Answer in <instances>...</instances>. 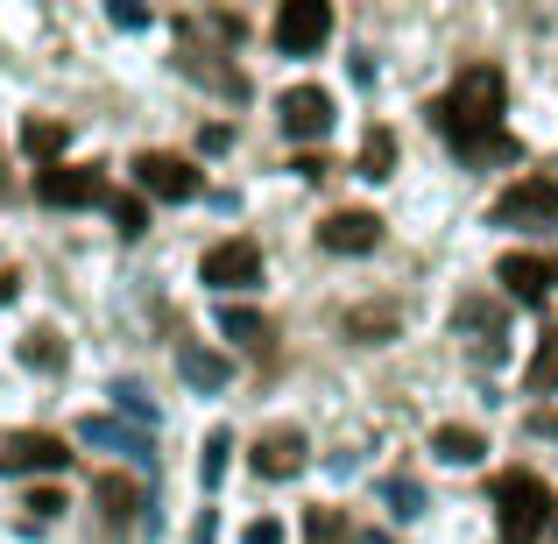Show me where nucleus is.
I'll return each instance as SVG.
<instances>
[{"instance_id": "nucleus-20", "label": "nucleus", "mask_w": 558, "mask_h": 544, "mask_svg": "<svg viewBox=\"0 0 558 544\" xmlns=\"http://www.w3.org/2000/svg\"><path fill=\"white\" fill-rule=\"evenodd\" d=\"M396 326H403L396 304H381V312H354V318H347V340H381V333H396Z\"/></svg>"}, {"instance_id": "nucleus-7", "label": "nucleus", "mask_w": 558, "mask_h": 544, "mask_svg": "<svg viewBox=\"0 0 558 544\" xmlns=\"http://www.w3.org/2000/svg\"><path fill=\"white\" fill-rule=\"evenodd\" d=\"M198 276L213 290H255L262 283V247L255 241H219V247H205Z\"/></svg>"}, {"instance_id": "nucleus-11", "label": "nucleus", "mask_w": 558, "mask_h": 544, "mask_svg": "<svg viewBox=\"0 0 558 544\" xmlns=\"http://www.w3.org/2000/svg\"><path fill=\"white\" fill-rule=\"evenodd\" d=\"M283 128L298 142H318L332 128V93H318V85H298V93H283Z\"/></svg>"}, {"instance_id": "nucleus-24", "label": "nucleus", "mask_w": 558, "mask_h": 544, "mask_svg": "<svg viewBox=\"0 0 558 544\" xmlns=\"http://www.w3.org/2000/svg\"><path fill=\"white\" fill-rule=\"evenodd\" d=\"M22 361H28V367H57V361H64L57 333H28V340H22Z\"/></svg>"}, {"instance_id": "nucleus-15", "label": "nucleus", "mask_w": 558, "mask_h": 544, "mask_svg": "<svg viewBox=\"0 0 558 544\" xmlns=\"http://www.w3.org/2000/svg\"><path fill=\"white\" fill-rule=\"evenodd\" d=\"M523 389H531V396H545V389H558V333H545V340H537V354H531V367H523Z\"/></svg>"}, {"instance_id": "nucleus-25", "label": "nucleus", "mask_w": 558, "mask_h": 544, "mask_svg": "<svg viewBox=\"0 0 558 544\" xmlns=\"http://www.w3.org/2000/svg\"><path fill=\"white\" fill-rule=\"evenodd\" d=\"M227 446H233L227 432H213V438H205V481H219V474H227Z\"/></svg>"}, {"instance_id": "nucleus-21", "label": "nucleus", "mask_w": 558, "mask_h": 544, "mask_svg": "<svg viewBox=\"0 0 558 544\" xmlns=\"http://www.w3.org/2000/svg\"><path fill=\"white\" fill-rule=\"evenodd\" d=\"M99 503H107V517H113V523H128V517H135V503H142V495H135V481L107 474V481H99Z\"/></svg>"}, {"instance_id": "nucleus-10", "label": "nucleus", "mask_w": 558, "mask_h": 544, "mask_svg": "<svg viewBox=\"0 0 558 544\" xmlns=\"http://www.w3.org/2000/svg\"><path fill=\"white\" fill-rule=\"evenodd\" d=\"M375 241H381L375 213H326L318 219V247H332V255H368Z\"/></svg>"}, {"instance_id": "nucleus-19", "label": "nucleus", "mask_w": 558, "mask_h": 544, "mask_svg": "<svg viewBox=\"0 0 558 544\" xmlns=\"http://www.w3.org/2000/svg\"><path fill=\"white\" fill-rule=\"evenodd\" d=\"M64 135H71L64 121H28V128H22V149H28V156H43V164H50V156L64 149Z\"/></svg>"}, {"instance_id": "nucleus-6", "label": "nucleus", "mask_w": 558, "mask_h": 544, "mask_svg": "<svg viewBox=\"0 0 558 544\" xmlns=\"http://www.w3.org/2000/svg\"><path fill=\"white\" fill-rule=\"evenodd\" d=\"M135 184L156 191V198H178V205L205 191L198 164H191V156H170V149H142V156H135Z\"/></svg>"}, {"instance_id": "nucleus-27", "label": "nucleus", "mask_w": 558, "mask_h": 544, "mask_svg": "<svg viewBox=\"0 0 558 544\" xmlns=\"http://www.w3.org/2000/svg\"><path fill=\"white\" fill-rule=\"evenodd\" d=\"M28 509H36V517H57L64 503H57V488H36V495H28Z\"/></svg>"}, {"instance_id": "nucleus-8", "label": "nucleus", "mask_w": 558, "mask_h": 544, "mask_svg": "<svg viewBox=\"0 0 558 544\" xmlns=\"http://www.w3.org/2000/svg\"><path fill=\"white\" fill-rule=\"evenodd\" d=\"M326 36H332V8H326V0H290V8L276 14V43H283L290 57L318 50Z\"/></svg>"}, {"instance_id": "nucleus-9", "label": "nucleus", "mask_w": 558, "mask_h": 544, "mask_svg": "<svg viewBox=\"0 0 558 544\" xmlns=\"http://www.w3.org/2000/svg\"><path fill=\"white\" fill-rule=\"evenodd\" d=\"M502 290L517 304H545L551 290H558V255H502Z\"/></svg>"}, {"instance_id": "nucleus-3", "label": "nucleus", "mask_w": 558, "mask_h": 544, "mask_svg": "<svg viewBox=\"0 0 558 544\" xmlns=\"http://www.w3.org/2000/svg\"><path fill=\"white\" fill-rule=\"evenodd\" d=\"M36 198L43 205H107L113 213V198H121V191L107 184V170H93V164H50V170H36Z\"/></svg>"}, {"instance_id": "nucleus-26", "label": "nucleus", "mask_w": 558, "mask_h": 544, "mask_svg": "<svg viewBox=\"0 0 558 544\" xmlns=\"http://www.w3.org/2000/svg\"><path fill=\"white\" fill-rule=\"evenodd\" d=\"M247 544H283V523H276V517H262V523H247Z\"/></svg>"}, {"instance_id": "nucleus-17", "label": "nucleus", "mask_w": 558, "mask_h": 544, "mask_svg": "<svg viewBox=\"0 0 558 544\" xmlns=\"http://www.w3.org/2000/svg\"><path fill=\"white\" fill-rule=\"evenodd\" d=\"M219 326H227V340L255 347V354L269 347V318H255V312H233V304H227V312H219Z\"/></svg>"}, {"instance_id": "nucleus-1", "label": "nucleus", "mask_w": 558, "mask_h": 544, "mask_svg": "<svg viewBox=\"0 0 558 544\" xmlns=\"http://www.w3.org/2000/svg\"><path fill=\"white\" fill-rule=\"evenodd\" d=\"M502 99H509L502 71L495 64H466L432 113H438V128H446L466 156H517V142L502 135Z\"/></svg>"}, {"instance_id": "nucleus-23", "label": "nucleus", "mask_w": 558, "mask_h": 544, "mask_svg": "<svg viewBox=\"0 0 558 544\" xmlns=\"http://www.w3.org/2000/svg\"><path fill=\"white\" fill-rule=\"evenodd\" d=\"M113 227H121V241H142V233H149V213H142V198H113Z\"/></svg>"}, {"instance_id": "nucleus-12", "label": "nucleus", "mask_w": 558, "mask_h": 544, "mask_svg": "<svg viewBox=\"0 0 558 544\" xmlns=\"http://www.w3.org/2000/svg\"><path fill=\"white\" fill-rule=\"evenodd\" d=\"M298 467H304V432L298 424H290V432L276 424V432L255 438V474L262 481H283V474H298Z\"/></svg>"}, {"instance_id": "nucleus-4", "label": "nucleus", "mask_w": 558, "mask_h": 544, "mask_svg": "<svg viewBox=\"0 0 558 544\" xmlns=\"http://www.w3.org/2000/svg\"><path fill=\"white\" fill-rule=\"evenodd\" d=\"M495 227H558V178H517L495 198Z\"/></svg>"}, {"instance_id": "nucleus-16", "label": "nucleus", "mask_w": 558, "mask_h": 544, "mask_svg": "<svg viewBox=\"0 0 558 544\" xmlns=\"http://www.w3.org/2000/svg\"><path fill=\"white\" fill-rule=\"evenodd\" d=\"M178 367L198 382V389H219V382H227V361H213L205 347H191V340H178Z\"/></svg>"}, {"instance_id": "nucleus-18", "label": "nucleus", "mask_w": 558, "mask_h": 544, "mask_svg": "<svg viewBox=\"0 0 558 544\" xmlns=\"http://www.w3.org/2000/svg\"><path fill=\"white\" fill-rule=\"evenodd\" d=\"M396 164V135L389 128H368V142H361V178H389Z\"/></svg>"}, {"instance_id": "nucleus-13", "label": "nucleus", "mask_w": 558, "mask_h": 544, "mask_svg": "<svg viewBox=\"0 0 558 544\" xmlns=\"http://www.w3.org/2000/svg\"><path fill=\"white\" fill-rule=\"evenodd\" d=\"M78 438H85V446H113V452H128V460H149V438H142V432H121L113 418H85Z\"/></svg>"}, {"instance_id": "nucleus-28", "label": "nucleus", "mask_w": 558, "mask_h": 544, "mask_svg": "<svg viewBox=\"0 0 558 544\" xmlns=\"http://www.w3.org/2000/svg\"><path fill=\"white\" fill-rule=\"evenodd\" d=\"M8 298H14V269H8V276H0V304H8Z\"/></svg>"}, {"instance_id": "nucleus-22", "label": "nucleus", "mask_w": 558, "mask_h": 544, "mask_svg": "<svg viewBox=\"0 0 558 544\" xmlns=\"http://www.w3.org/2000/svg\"><path fill=\"white\" fill-rule=\"evenodd\" d=\"M304 537L312 544H347V523L332 517V509H304Z\"/></svg>"}, {"instance_id": "nucleus-14", "label": "nucleus", "mask_w": 558, "mask_h": 544, "mask_svg": "<svg viewBox=\"0 0 558 544\" xmlns=\"http://www.w3.org/2000/svg\"><path fill=\"white\" fill-rule=\"evenodd\" d=\"M432 452L446 467H474L481 460V432H474V424H438V432H432Z\"/></svg>"}, {"instance_id": "nucleus-2", "label": "nucleus", "mask_w": 558, "mask_h": 544, "mask_svg": "<svg viewBox=\"0 0 558 544\" xmlns=\"http://www.w3.org/2000/svg\"><path fill=\"white\" fill-rule=\"evenodd\" d=\"M551 523V488L537 474H495V531L502 544H537Z\"/></svg>"}, {"instance_id": "nucleus-5", "label": "nucleus", "mask_w": 558, "mask_h": 544, "mask_svg": "<svg viewBox=\"0 0 558 544\" xmlns=\"http://www.w3.org/2000/svg\"><path fill=\"white\" fill-rule=\"evenodd\" d=\"M71 467V446L64 438H50V432H8L0 438V474H64Z\"/></svg>"}]
</instances>
